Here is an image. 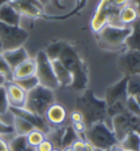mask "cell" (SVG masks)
<instances>
[{
  "mask_svg": "<svg viewBox=\"0 0 140 151\" xmlns=\"http://www.w3.org/2000/svg\"><path fill=\"white\" fill-rule=\"evenodd\" d=\"M55 103V95L54 90L38 85L26 94L24 109L37 116L45 118L48 109Z\"/></svg>",
  "mask_w": 140,
  "mask_h": 151,
  "instance_id": "6da1fadb",
  "label": "cell"
},
{
  "mask_svg": "<svg viewBox=\"0 0 140 151\" xmlns=\"http://www.w3.org/2000/svg\"><path fill=\"white\" fill-rule=\"evenodd\" d=\"M83 139L102 151H108L113 145H118L112 131L105 126L103 122H97L89 126L83 134Z\"/></svg>",
  "mask_w": 140,
  "mask_h": 151,
  "instance_id": "7a4b0ae2",
  "label": "cell"
},
{
  "mask_svg": "<svg viewBox=\"0 0 140 151\" xmlns=\"http://www.w3.org/2000/svg\"><path fill=\"white\" fill-rule=\"evenodd\" d=\"M57 59L73 76L72 88L76 89L79 88L81 85L84 83L85 73L83 70L82 61L78 57L76 51L72 46H70L67 43H64Z\"/></svg>",
  "mask_w": 140,
  "mask_h": 151,
  "instance_id": "3957f363",
  "label": "cell"
},
{
  "mask_svg": "<svg viewBox=\"0 0 140 151\" xmlns=\"http://www.w3.org/2000/svg\"><path fill=\"white\" fill-rule=\"evenodd\" d=\"M28 37V32L20 26H10L0 22V52L23 47Z\"/></svg>",
  "mask_w": 140,
  "mask_h": 151,
  "instance_id": "277c9868",
  "label": "cell"
},
{
  "mask_svg": "<svg viewBox=\"0 0 140 151\" xmlns=\"http://www.w3.org/2000/svg\"><path fill=\"white\" fill-rule=\"evenodd\" d=\"M36 76L37 77L39 85L51 89H55L59 87L58 82L54 75L52 62L47 56L44 50H39L36 58Z\"/></svg>",
  "mask_w": 140,
  "mask_h": 151,
  "instance_id": "5b68a950",
  "label": "cell"
},
{
  "mask_svg": "<svg viewBox=\"0 0 140 151\" xmlns=\"http://www.w3.org/2000/svg\"><path fill=\"white\" fill-rule=\"evenodd\" d=\"M9 3L15 8L20 16H26L30 19L44 16V7L37 0H11Z\"/></svg>",
  "mask_w": 140,
  "mask_h": 151,
  "instance_id": "8992f818",
  "label": "cell"
},
{
  "mask_svg": "<svg viewBox=\"0 0 140 151\" xmlns=\"http://www.w3.org/2000/svg\"><path fill=\"white\" fill-rule=\"evenodd\" d=\"M9 112L12 116H17V117H20L26 121H28L30 124H33L34 128L42 131L45 135H47L52 128V127L50 126V124L47 122V120L45 118L37 116L36 114L33 113V112L25 109L24 107L10 106Z\"/></svg>",
  "mask_w": 140,
  "mask_h": 151,
  "instance_id": "52a82bcc",
  "label": "cell"
},
{
  "mask_svg": "<svg viewBox=\"0 0 140 151\" xmlns=\"http://www.w3.org/2000/svg\"><path fill=\"white\" fill-rule=\"evenodd\" d=\"M131 32H132V29H130V27H126V26L115 27V26L110 25H106L99 32L103 42L112 46L122 44L131 34Z\"/></svg>",
  "mask_w": 140,
  "mask_h": 151,
  "instance_id": "ba28073f",
  "label": "cell"
},
{
  "mask_svg": "<svg viewBox=\"0 0 140 151\" xmlns=\"http://www.w3.org/2000/svg\"><path fill=\"white\" fill-rule=\"evenodd\" d=\"M112 133L118 144L124 139L129 132L133 130L129 122V112L127 110L113 116L112 118Z\"/></svg>",
  "mask_w": 140,
  "mask_h": 151,
  "instance_id": "9c48e42d",
  "label": "cell"
},
{
  "mask_svg": "<svg viewBox=\"0 0 140 151\" xmlns=\"http://www.w3.org/2000/svg\"><path fill=\"white\" fill-rule=\"evenodd\" d=\"M67 117L68 113L66 109L62 105L56 103L52 104L45 114V119L52 127L63 126V124L66 122Z\"/></svg>",
  "mask_w": 140,
  "mask_h": 151,
  "instance_id": "30bf717a",
  "label": "cell"
},
{
  "mask_svg": "<svg viewBox=\"0 0 140 151\" xmlns=\"http://www.w3.org/2000/svg\"><path fill=\"white\" fill-rule=\"evenodd\" d=\"M4 85L6 87L10 106L24 107L27 93L12 81H6Z\"/></svg>",
  "mask_w": 140,
  "mask_h": 151,
  "instance_id": "8fae6325",
  "label": "cell"
},
{
  "mask_svg": "<svg viewBox=\"0 0 140 151\" xmlns=\"http://www.w3.org/2000/svg\"><path fill=\"white\" fill-rule=\"evenodd\" d=\"M2 56L4 59L6 60V62L12 68V70L14 71L15 68L21 65L23 62H25L26 60H28L30 58V55L28 53V51L26 50L24 47H20L15 50H5L1 52Z\"/></svg>",
  "mask_w": 140,
  "mask_h": 151,
  "instance_id": "7c38bea8",
  "label": "cell"
},
{
  "mask_svg": "<svg viewBox=\"0 0 140 151\" xmlns=\"http://www.w3.org/2000/svg\"><path fill=\"white\" fill-rule=\"evenodd\" d=\"M52 66L54 68V75L56 77V80L58 82V85L61 87H72L73 84V76L70 73V71L65 68L62 63L58 59L51 60Z\"/></svg>",
  "mask_w": 140,
  "mask_h": 151,
  "instance_id": "4fadbf2b",
  "label": "cell"
},
{
  "mask_svg": "<svg viewBox=\"0 0 140 151\" xmlns=\"http://www.w3.org/2000/svg\"><path fill=\"white\" fill-rule=\"evenodd\" d=\"M21 16L10 3L0 8V22L10 26H20Z\"/></svg>",
  "mask_w": 140,
  "mask_h": 151,
  "instance_id": "5bb4252c",
  "label": "cell"
},
{
  "mask_svg": "<svg viewBox=\"0 0 140 151\" xmlns=\"http://www.w3.org/2000/svg\"><path fill=\"white\" fill-rule=\"evenodd\" d=\"M36 64L34 58H29L23 62L21 65H19L15 70L12 71V81L17 79H23L27 77L36 75Z\"/></svg>",
  "mask_w": 140,
  "mask_h": 151,
  "instance_id": "9a60e30c",
  "label": "cell"
},
{
  "mask_svg": "<svg viewBox=\"0 0 140 151\" xmlns=\"http://www.w3.org/2000/svg\"><path fill=\"white\" fill-rule=\"evenodd\" d=\"M118 145L125 151H140L139 133L135 130H132Z\"/></svg>",
  "mask_w": 140,
  "mask_h": 151,
  "instance_id": "2e32d148",
  "label": "cell"
},
{
  "mask_svg": "<svg viewBox=\"0 0 140 151\" xmlns=\"http://www.w3.org/2000/svg\"><path fill=\"white\" fill-rule=\"evenodd\" d=\"M138 16V14L135 10L134 6L131 4H126L125 6L120 8L119 12H118V19L122 25H129L134 22Z\"/></svg>",
  "mask_w": 140,
  "mask_h": 151,
  "instance_id": "e0dca14e",
  "label": "cell"
},
{
  "mask_svg": "<svg viewBox=\"0 0 140 151\" xmlns=\"http://www.w3.org/2000/svg\"><path fill=\"white\" fill-rule=\"evenodd\" d=\"M12 118H14L12 127H14L15 133L17 136H27L30 132H32L33 129H36L33 124H30L28 121L20 117H17V116H12Z\"/></svg>",
  "mask_w": 140,
  "mask_h": 151,
  "instance_id": "ac0fdd59",
  "label": "cell"
},
{
  "mask_svg": "<svg viewBox=\"0 0 140 151\" xmlns=\"http://www.w3.org/2000/svg\"><path fill=\"white\" fill-rule=\"evenodd\" d=\"M12 82L18 86L19 88H22L24 91L27 93L29 91H30L32 89H33L34 88H36L39 85L38 79L36 75L27 77V78H23V79H17V80H14Z\"/></svg>",
  "mask_w": 140,
  "mask_h": 151,
  "instance_id": "d6986e66",
  "label": "cell"
},
{
  "mask_svg": "<svg viewBox=\"0 0 140 151\" xmlns=\"http://www.w3.org/2000/svg\"><path fill=\"white\" fill-rule=\"evenodd\" d=\"M26 139H27V143L30 147L36 148L46 139V135L38 129H33L32 132H30L26 136Z\"/></svg>",
  "mask_w": 140,
  "mask_h": 151,
  "instance_id": "ffe728a7",
  "label": "cell"
},
{
  "mask_svg": "<svg viewBox=\"0 0 140 151\" xmlns=\"http://www.w3.org/2000/svg\"><path fill=\"white\" fill-rule=\"evenodd\" d=\"M10 151H27L29 145L26 136H15L10 143L8 144Z\"/></svg>",
  "mask_w": 140,
  "mask_h": 151,
  "instance_id": "44dd1931",
  "label": "cell"
},
{
  "mask_svg": "<svg viewBox=\"0 0 140 151\" xmlns=\"http://www.w3.org/2000/svg\"><path fill=\"white\" fill-rule=\"evenodd\" d=\"M10 104L7 95V90L5 85L0 86V117L6 115L9 112Z\"/></svg>",
  "mask_w": 140,
  "mask_h": 151,
  "instance_id": "7402d4cb",
  "label": "cell"
},
{
  "mask_svg": "<svg viewBox=\"0 0 140 151\" xmlns=\"http://www.w3.org/2000/svg\"><path fill=\"white\" fill-rule=\"evenodd\" d=\"M0 76H3L6 81H12V70L0 52Z\"/></svg>",
  "mask_w": 140,
  "mask_h": 151,
  "instance_id": "603a6c76",
  "label": "cell"
},
{
  "mask_svg": "<svg viewBox=\"0 0 140 151\" xmlns=\"http://www.w3.org/2000/svg\"><path fill=\"white\" fill-rule=\"evenodd\" d=\"M127 61L129 63V68L132 70L134 73V75L140 74V54L133 53L132 55H129L127 57Z\"/></svg>",
  "mask_w": 140,
  "mask_h": 151,
  "instance_id": "cb8c5ba5",
  "label": "cell"
},
{
  "mask_svg": "<svg viewBox=\"0 0 140 151\" xmlns=\"http://www.w3.org/2000/svg\"><path fill=\"white\" fill-rule=\"evenodd\" d=\"M15 133V129L12 124H6L1 121L0 119V136L3 135H10V134H14Z\"/></svg>",
  "mask_w": 140,
  "mask_h": 151,
  "instance_id": "d4e9b609",
  "label": "cell"
},
{
  "mask_svg": "<svg viewBox=\"0 0 140 151\" xmlns=\"http://www.w3.org/2000/svg\"><path fill=\"white\" fill-rule=\"evenodd\" d=\"M54 148V146L52 145V143L46 138V139L43 141L36 149V151H52Z\"/></svg>",
  "mask_w": 140,
  "mask_h": 151,
  "instance_id": "484cf974",
  "label": "cell"
},
{
  "mask_svg": "<svg viewBox=\"0 0 140 151\" xmlns=\"http://www.w3.org/2000/svg\"><path fill=\"white\" fill-rule=\"evenodd\" d=\"M85 145H86V141L78 138L77 140H75L71 145V147L73 149V151H84L85 149Z\"/></svg>",
  "mask_w": 140,
  "mask_h": 151,
  "instance_id": "4316f807",
  "label": "cell"
},
{
  "mask_svg": "<svg viewBox=\"0 0 140 151\" xmlns=\"http://www.w3.org/2000/svg\"><path fill=\"white\" fill-rule=\"evenodd\" d=\"M70 119H71L72 123H79V122H84V116L79 110H73L71 115H70Z\"/></svg>",
  "mask_w": 140,
  "mask_h": 151,
  "instance_id": "83f0119b",
  "label": "cell"
},
{
  "mask_svg": "<svg viewBox=\"0 0 140 151\" xmlns=\"http://www.w3.org/2000/svg\"><path fill=\"white\" fill-rule=\"evenodd\" d=\"M50 3H52L55 8L60 9V10L65 9V7L62 5V4H61V0H50Z\"/></svg>",
  "mask_w": 140,
  "mask_h": 151,
  "instance_id": "f1b7e54d",
  "label": "cell"
},
{
  "mask_svg": "<svg viewBox=\"0 0 140 151\" xmlns=\"http://www.w3.org/2000/svg\"><path fill=\"white\" fill-rule=\"evenodd\" d=\"M0 151H10L8 144L0 138Z\"/></svg>",
  "mask_w": 140,
  "mask_h": 151,
  "instance_id": "f546056e",
  "label": "cell"
},
{
  "mask_svg": "<svg viewBox=\"0 0 140 151\" xmlns=\"http://www.w3.org/2000/svg\"><path fill=\"white\" fill-rule=\"evenodd\" d=\"M113 2H115V4L119 8H122L123 6H125L126 4H128L129 0H113Z\"/></svg>",
  "mask_w": 140,
  "mask_h": 151,
  "instance_id": "4dcf8cb0",
  "label": "cell"
},
{
  "mask_svg": "<svg viewBox=\"0 0 140 151\" xmlns=\"http://www.w3.org/2000/svg\"><path fill=\"white\" fill-rule=\"evenodd\" d=\"M108 151H124L123 149H122L119 145H113L112 148H110Z\"/></svg>",
  "mask_w": 140,
  "mask_h": 151,
  "instance_id": "1f68e13d",
  "label": "cell"
},
{
  "mask_svg": "<svg viewBox=\"0 0 140 151\" xmlns=\"http://www.w3.org/2000/svg\"><path fill=\"white\" fill-rule=\"evenodd\" d=\"M37 1L41 4V5L44 7L45 5H47V4H49L50 3V0H37Z\"/></svg>",
  "mask_w": 140,
  "mask_h": 151,
  "instance_id": "d6a6232c",
  "label": "cell"
},
{
  "mask_svg": "<svg viewBox=\"0 0 140 151\" xmlns=\"http://www.w3.org/2000/svg\"><path fill=\"white\" fill-rule=\"evenodd\" d=\"M11 0H0V8H1L3 5H5V4L9 3Z\"/></svg>",
  "mask_w": 140,
  "mask_h": 151,
  "instance_id": "836d02e7",
  "label": "cell"
},
{
  "mask_svg": "<svg viewBox=\"0 0 140 151\" xmlns=\"http://www.w3.org/2000/svg\"><path fill=\"white\" fill-rule=\"evenodd\" d=\"M5 82H6V79L4 78L3 76H0V86L5 84Z\"/></svg>",
  "mask_w": 140,
  "mask_h": 151,
  "instance_id": "e575fe53",
  "label": "cell"
},
{
  "mask_svg": "<svg viewBox=\"0 0 140 151\" xmlns=\"http://www.w3.org/2000/svg\"><path fill=\"white\" fill-rule=\"evenodd\" d=\"M134 99L136 100V102H137V104H138V106H139V107H140V96H134Z\"/></svg>",
  "mask_w": 140,
  "mask_h": 151,
  "instance_id": "d590c367",
  "label": "cell"
},
{
  "mask_svg": "<svg viewBox=\"0 0 140 151\" xmlns=\"http://www.w3.org/2000/svg\"><path fill=\"white\" fill-rule=\"evenodd\" d=\"M62 151H73V149L71 147V146H69V147H66V148L62 149Z\"/></svg>",
  "mask_w": 140,
  "mask_h": 151,
  "instance_id": "8d00e7d4",
  "label": "cell"
},
{
  "mask_svg": "<svg viewBox=\"0 0 140 151\" xmlns=\"http://www.w3.org/2000/svg\"><path fill=\"white\" fill-rule=\"evenodd\" d=\"M27 151H36V148H33V147H28V149H27Z\"/></svg>",
  "mask_w": 140,
  "mask_h": 151,
  "instance_id": "74e56055",
  "label": "cell"
},
{
  "mask_svg": "<svg viewBox=\"0 0 140 151\" xmlns=\"http://www.w3.org/2000/svg\"><path fill=\"white\" fill-rule=\"evenodd\" d=\"M52 151H62V150H61V149H58V148H54Z\"/></svg>",
  "mask_w": 140,
  "mask_h": 151,
  "instance_id": "f35d334b",
  "label": "cell"
},
{
  "mask_svg": "<svg viewBox=\"0 0 140 151\" xmlns=\"http://www.w3.org/2000/svg\"><path fill=\"white\" fill-rule=\"evenodd\" d=\"M124 151H125V150H124Z\"/></svg>",
  "mask_w": 140,
  "mask_h": 151,
  "instance_id": "ab89813d",
  "label": "cell"
}]
</instances>
